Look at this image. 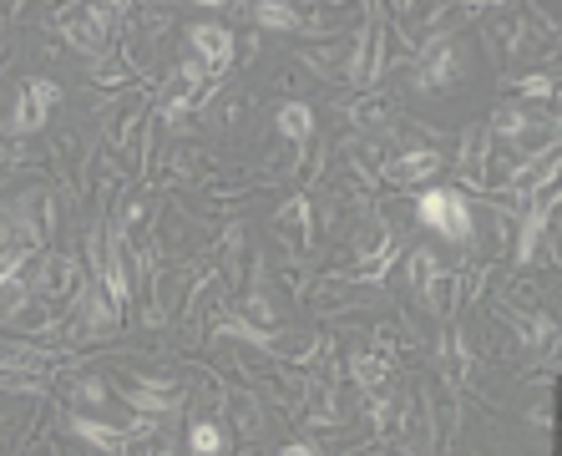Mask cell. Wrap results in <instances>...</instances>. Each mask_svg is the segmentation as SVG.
<instances>
[{"label": "cell", "mask_w": 562, "mask_h": 456, "mask_svg": "<svg viewBox=\"0 0 562 456\" xmlns=\"http://www.w3.org/2000/svg\"><path fill=\"white\" fill-rule=\"evenodd\" d=\"M487 142H492V132H487V127H471V132H466V147H461V173H466L471 183L487 178Z\"/></svg>", "instance_id": "8"}, {"label": "cell", "mask_w": 562, "mask_h": 456, "mask_svg": "<svg viewBox=\"0 0 562 456\" xmlns=\"http://www.w3.org/2000/svg\"><path fill=\"white\" fill-rule=\"evenodd\" d=\"M552 203H557V188H547L542 203H532V213H527V223H522V239H517V259H532V254H537V239H542V223H547Z\"/></svg>", "instance_id": "7"}, {"label": "cell", "mask_w": 562, "mask_h": 456, "mask_svg": "<svg viewBox=\"0 0 562 456\" xmlns=\"http://www.w3.org/2000/svg\"><path fill=\"white\" fill-rule=\"evenodd\" d=\"M284 456H319V451H314V446H304V441H294V446H289Z\"/></svg>", "instance_id": "20"}, {"label": "cell", "mask_w": 562, "mask_h": 456, "mask_svg": "<svg viewBox=\"0 0 562 456\" xmlns=\"http://www.w3.org/2000/svg\"><path fill=\"white\" fill-rule=\"evenodd\" d=\"M461 76H466V51H461V46H436V51H426V61L416 66V87H421V92H441V87L461 82Z\"/></svg>", "instance_id": "2"}, {"label": "cell", "mask_w": 562, "mask_h": 456, "mask_svg": "<svg viewBox=\"0 0 562 456\" xmlns=\"http://www.w3.org/2000/svg\"><path fill=\"white\" fill-rule=\"evenodd\" d=\"M71 426H76V436H87V441H92V446H102L107 456H117V451H127V436H132V431H117V426H102V421H92V416H76Z\"/></svg>", "instance_id": "9"}, {"label": "cell", "mask_w": 562, "mask_h": 456, "mask_svg": "<svg viewBox=\"0 0 562 456\" xmlns=\"http://www.w3.org/2000/svg\"><path fill=\"white\" fill-rule=\"evenodd\" d=\"M355 380L360 386H385V360H375V355H355Z\"/></svg>", "instance_id": "15"}, {"label": "cell", "mask_w": 562, "mask_h": 456, "mask_svg": "<svg viewBox=\"0 0 562 456\" xmlns=\"http://www.w3.org/2000/svg\"><path fill=\"white\" fill-rule=\"evenodd\" d=\"M127 401H132L142 416H157V411H173V406H178V391H173V386H127Z\"/></svg>", "instance_id": "10"}, {"label": "cell", "mask_w": 562, "mask_h": 456, "mask_svg": "<svg viewBox=\"0 0 562 456\" xmlns=\"http://www.w3.org/2000/svg\"><path fill=\"white\" fill-rule=\"evenodd\" d=\"M188 41H193V56H198V66H208V71H223L228 61H233V36L223 31V26H193L188 31Z\"/></svg>", "instance_id": "5"}, {"label": "cell", "mask_w": 562, "mask_h": 456, "mask_svg": "<svg viewBox=\"0 0 562 456\" xmlns=\"http://www.w3.org/2000/svg\"><path fill=\"white\" fill-rule=\"evenodd\" d=\"M279 132L294 137V142H304V137L314 132V112H309L304 102H284V107H279Z\"/></svg>", "instance_id": "12"}, {"label": "cell", "mask_w": 562, "mask_h": 456, "mask_svg": "<svg viewBox=\"0 0 562 456\" xmlns=\"http://www.w3.org/2000/svg\"><path fill=\"white\" fill-rule=\"evenodd\" d=\"M421 223L426 228H436V234H446V239H456V244H466L471 239V213H466V198L461 193H451V188H431L426 198H421Z\"/></svg>", "instance_id": "1"}, {"label": "cell", "mask_w": 562, "mask_h": 456, "mask_svg": "<svg viewBox=\"0 0 562 456\" xmlns=\"http://www.w3.org/2000/svg\"><path fill=\"white\" fill-rule=\"evenodd\" d=\"M441 168V158H436V152H411V158H400L390 173L400 178V183H421V178H431Z\"/></svg>", "instance_id": "13"}, {"label": "cell", "mask_w": 562, "mask_h": 456, "mask_svg": "<svg viewBox=\"0 0 562 456\" xmlns=\"http://www.w3.org/2000/svg\"><path fill=\"white\" fill-rule=\"evenodd\" d=\"M56 107V87L51 82H26L21 97H16V112H11V132H36Z\"/></svg>", "instance_id": "3"}, {"label": "cell", "mask_w": 562, "mask_h": 456, "mask_svg": "<svg viewBox=\"0 0 562 456\" xmlns=\"http://www.w3.org/2000/svg\"><path fill=\"white\" fill-rule=\"evenodd\" d=\"M188 441H193V456H218V451H223V431H218L213 421H198Z\"/></svg>", "instance_id": "14"}, {"label": "cell", "mask_w": 562, "mask_h": 456, "mask_svg": "<svg viewBox=\"0 0 562 456\" xmlns=\"http://www.w3.org/2000/svg\"><path fill=\"white\" fill-rule=\"evenodd\" d=\"M223 335H238V340H254V345H269V335H259L254 325H223Z\"/></svg>", "instance_id": "19"}, {"label": "cell", "mask_w": 562, "mask_h": 456, "mask_svg": "<svg viewBox=\"0 0 562 456\" xmlns=\"http://www.w3.org/2000/svg\"><path fill=\"white\" fill-rule=\"evenodd\" d=\"M107 21H112V11H107V6H92V11H66V16H61V36H66L76 51H97V46H102Z\"/></svg>", "instance_id": "4"}, {"label": "cell", "mask_w": 562, "mask_h": 456, "mask_svg": "<svg viewBox=\"0 0 562 456\" xmlns=\"http://www.w3.org/2000/svg\"><path fill=\"white\" fill-rule=\"evenodd\" d=\"M304 213H309V203H304V198H289V203H284V218H279V223H284V228H294V234L304 239Z\"/></svg>", "instance_id": "16"}, {"label": "cell", "mask_w": 562, "mask_h": 456, "mask_svg": "<svg viewBox=\"0 0 562 456\" xmlns=\"http://www.w3.org/2000/svg\"><path fill=\"white\" fill-rule=\"evenodd\" d=\"M254 21L269 26V31H299V26H304V16H299L294 6H284V0H259V6H254Z\"/></svg>", "instance_id": "11"}, {"label": "cell", "mask_w": 562, "mask_h": 456, "mask_svg": "<svg viewBox=\"0 0 562 456\" xmlns=\"http://www.w3.org/2000/svg\"><path fill=\"white\" fill-rule=\"evenodd\" d=\"M380 112H385V102H380V97L355 102V122H365V127H370V122H380Z\"/></svg>", "instance_id": "17"}, {"label": "cell", "mask_w": 562, "mask_h": 456, "mask_svg": "<svg viewBox=\"0 0 562 456\" xmlns=\"http://www.w3.org/2000/svg\"><path fill=\"white\" fill-rule=\"evenodd\" d=\"M517 92H522V97H552V76H527Z\"/></svg>", "instance_id": "18"}, {"label": "cell", "mask_w": 562, "mask_h": 456, "mask_svg": "<svg viewBox=\"0 0 562 456\" xmlns=\"http://www.w3.org/2000/svg\"><path fill=\"white\" fill-rule=\"evenodd\" d=\"M21 264H26V249L0 259V315H16L26 304V284H21Z\"/></svg>", "instance_id": "6"}]
</instances>
